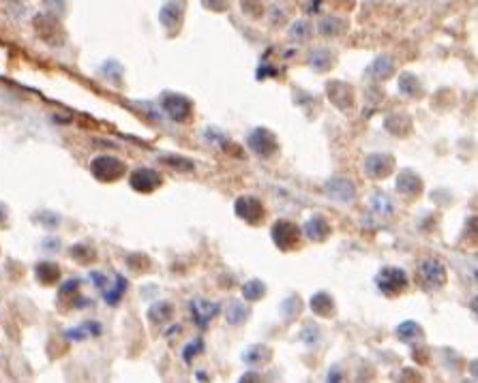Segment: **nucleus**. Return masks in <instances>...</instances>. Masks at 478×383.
<instances>
[{
  "mask_svg": "<svg viewBox=\"0 0 478 383\" xmlns=\"http://www.w3.org/2000/svg\"><path fill=\"white\" fill-rule=\"evenodd\" d=\"M377 285L382 287V291L386 293H395V291H401L406 285V276L401 270H395V268H386L382 270V274L377 276Z\"/></svg>",
  "mask_w": 478,
  "mask_h": 383,
  "instance_id": "nucleus-1",
  "label": "nucleus"
}]
</instances>
